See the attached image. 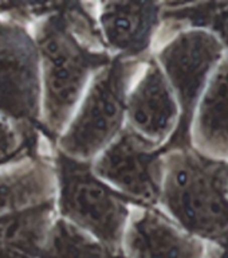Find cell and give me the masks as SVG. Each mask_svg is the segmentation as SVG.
<instances>
[{"instance_id": "obj_7", "label": "cell", "mask_w": 228, "mask_h": 258, "mask_svg": "<svg viewBox=\"0 0 228 258\" xmlns=\"http://www.w3.org/2000/svg\"><path fill=\"white\" fill-rule=\"evenodd\" d=\"M163 155V147L126 125L92 164V169L129 202L144 209L157 207L164 175Z\"/></svg>"}, {"instance_id": "obj_2", "label": "cell", "mask_w": 228, "mask_h": 258, "mask_svg": "<svg viewBox=\"0 0 228 258\" xmlns=\"http://www.w3.org/2000/svg\"><path fill=\"white\" fill-rule=\"evenodd\" d=\"M35 43L43 72V129L55 139L70 120L89 77L112 58L106 51H94L81 43L68 23L63 3H55L38 24Z\"/></svg>"}, {"instance_id": "obj_1", "label": "cell", "mask_w": 228, "mask_h": 258, "mask_svg": "<svg viewBox=\"0 0 228 258\" xmlns=\"http://www.w3.org/2000/svg\"><path fill=\"white\" fill-rule=\"evenodd\" d=\"M163 213L187 233L211 245L228 237L227 163L179 148L163 155Z\"/></svg>"}, {"instance_id": "obj_16", "label": "cell", "mask_w": 228, "mask_h": 258, "mask_svg": "<svg viewBox=\"0 0 228 258\" xmlns=\"http://www.w3.org/2000/svg\"><path fill=\"white\" fill-rule=\"evenodd\" d=\"M26 157H38L30 152L15 129L6 121L0 120V165L18 161Z\"/></svg>"}, {"instance_id": "obj_17", "label": "cell", "mask_w": 228, "mask_h": 258, "mask_svg": "<svg viewBox=\"0 0 228 258\" xmlns=\"http://www.w3.org/2000/svg\"><path fill=\"white\" fill-rule=\"evenodd\" d=\"M208 258H228V237L220 245L208 243Z\"/></svg>"}, {"instance_id": "obj_15", "label": "cell", "mask_w": 228, "mask_h": 258, "mask_svg": "<svg viewBox=\"0 0 228 258\" xmlns=\"http://www.w3.org/2000/svg\"><path fill=\"white\" fill-rule=\"evenodd\" d=\"M102 243L66 219H58L48 230L38 258H112Z\"/></svg>"}, {"instance_id": "obj_13", "label": "cell", "mask_w": 228, "mask_h": 258, "mask_svg": "<svg viewBox=\"0 0 228 258\" xmlns=\"http://www.w3.org/2000/svg\"><path fill=\"white\" fill-rule=\"evenodd\" d=\"M54 201L0 217V258H38L52 225Z\"/></svg>"}, {"instance_id": "obj_14", "label": "cell", "mask_w": 228, "mask_h": 258, "mask_svg": "<svg viewBox=\"0 0 228 258\" xmlns=\"http://www.w3.org/2000/svg\"><path fill=\"white\" fill-rule=\"evenodd\" d=\"M161 23L172 24L176 32L187 28L209 31L228 51V2L161 3Z\"/></svg>"}, {"instance_id": "obj_10", "label": "cell", "mask_w": 228, "mask_h": 258, "mask_svg": "<svg viewBox=\"0 0 228 258\" xmlns=\"http://www.w3.org/2000/svg\"><path fill=\"white\" fill-rule=\"evenodd\" d=\"M104 43L121 58L134 60L146 56L161 26V3L110 2L102 4L100 16Z\"/></svg>"}, {"instance_id": "obj_4", "label": "cell", "mask_w": 228, "mask_h": 258, "mask_svg": "<svg viewBox=\"0 0 228 258\" xmlns=\"http://www.w3.org/2000/svg\"><path fill=\"white\" fill-rule=\"evenodd\" d=\"M149 59L114 56L101 69L67 131L58 140V151L75 160L88 161L112 143L122 129L129 85L138 68Z\"/></svg>"}, {"instance_id": "obj_11", "label": "cell", "mask_w": 228, "mask_h": 258, "mask_svg": "<svg viewBox=\"0 0 228 258\" xmlns=\"http://www.w3.org/2000/svg\"><path fill=\"white\" fill-rule=\"evenodd\" d=\"M191 147L228 163V51L209 77L191 125Z\"/></svg>"}, {"instance_id": "obj_12", "label": "cell", "mask_w": 228, "mask_h": 258, "mask_svg": "<svg viewBox=\"0 0 228 258\" xmlns=\"http://www.w3.org/2000/svg\"><path fill=\"white\" fill-rule=\"evenodd\" d=\"M55 191L54 164L34 157L20 168L0 173V217L52 202Z\"/></svg>"}, {"instance_id": "obj_5", "label": "cell", "mask_w": 228, "mask_h": 258, "mask_svg": "<svg viewBox=\"0 0 228 258\" xmlns=\"http://www.w3.org/2000/svg\"><path fill=\"white\" fill-rule=\"evenodd\" d=\"M225 52L220 40L209 31L187 28L176 32L155 56L176 98L180 118L163 153L191 147V125L201 94Z\"/></svg>"}, {"instance_id": "obj_8", "label": "cell", "mask_w": 228, "mask_h": 258, "mask_svg": "<svg viewBox=\"0 0 228 258\" xmlns=\"http://www.w3.org/2000/svg\"><path fill=\"white\" fill-rule=\"evenodd\" d=\"M130 128L163 147L172 137L179 124L180 110L173 92L155 58H149L142 78L126 101Z\"/></svg>"}, {"instance_id": "obj_9", "label": "cell", "mask_w": 228, "mask_h": 258, "mask_svg": "<svg viewBox=\"0 0 228 258\" xmlns=\"http://www.w3.org/2000/svg\"><path fill=\"white\" fill-rule=\"evenodd\" d=\"M128 258H208V243L187 233L157 207H146L125 230Z\"/></svg>"}, {"instance_id": "obj_18", "label": "cell", "mask_w": 228, "mask_h": 258, "mask_svg": "<svg viewBox=\"0 0 228 258\" xmlns=\"http://www.w3.org/2000/svg\"><path fill=\"white\" fill-rule=\"evenodd\" d=\"M227 192H228V163H227Z\"/></svg>"}, {"instance_id": "obj_6", "label": "cell", "mask_w": 228, "mask_h": 258, "mask_svg": "<svg viewBox=\"0 0 228 258\" xmlns=\"http://www.w3.org/2000/svg\"><path fill=\"white\" fill-rule=\"evenodd\" d=\"M35 40L19 23H0V116L36 156L42 86Z\"/></svg>"}, {"instance_id": "obj_3", "label": "cell", "mask_w": 228, "mask_h": 258, "mask_svg": "<svg viewBox=\"0 0 228 258\" xmlns=\"http://www.w3.org/2000/svg\"><path fill=\"white\" fill-rule=\"evenodd\" d=\"M58 209L67 222L89 231L117 255L121 250L129 217V201L104 184L89 161H81L56 151L54 163Z\"/></svg>"}]
</instances>
